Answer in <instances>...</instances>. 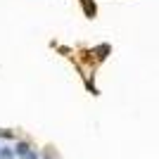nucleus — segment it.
I'll return each mask as SVG.
<instances>
[{"mask_svg": "<svg viewBox=\"0 0 159 159\" xmlns=\"http://www.w3.org/2000/svg\"><path fill=\"white\" fill-rule=\"evenodd\" d=\"M19 159H40V154L36 152V150H31V152H26L24 157H19Z\"/></svg>", "mask_w": 159, "mask_h": 159, "instance_id": "nucleus-3", "label": "nucleus"}, {"mask_svg": "<svg viewBox=\"0 0 159 159\" xmlns=\"http://www.w3.org/2000/svg\"><path fill=\"white\" fill-rule=\"evenodd\" d=\"M12 152H14V157H24L26 152H31V145H29L26 140H17L14 147H12Z\"/></svg>", "mask_w": 159, "mask_h": 159, "instance_id": "nucleus-1", "label": "nucleus"}, {"mask_svg": "<svg viewBox=\"0 0 159 159\" xmlns=\"http://www.w3.org/2000/svg\"><path fill=\"white\" fill-rule=\"evenodd\" d=\"M0 159H14L12 147H2V145H0Z\"/></svg>", "mask_w": 159, "mask_h": 159, "instance_id": "nucleus-2", "label": "nucleus"}]
</instances>
